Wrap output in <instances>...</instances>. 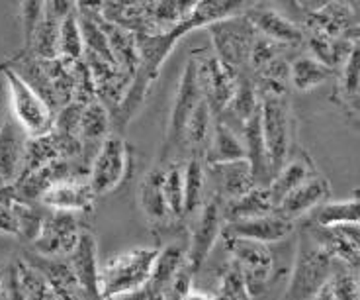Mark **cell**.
<instances>
[{"instance_id":"obj_1","label":"cell","mask_w":360,"mask_h":300,"mask_svg":"<svg viewBox=\"0 0 360 300\" xmlns=\"http://www.w3.org/2000/svg\"><path fill=\"white\" fill-rule=\"evenodd\" d=\"M157 247H135L114 255L100 265V300H116L149 287Z\"/></svg>"},{"instance_id":"obj_2","label":"cell","mask_w":360,"mask_h":300,"mask_svg":"<svg viewBox=\"0 0 360 300\" xmlns=\"http://www.w3.org/2000/svg\"><path fill=\"white\" fill-rule=\"evenodd\" d=\"M2 77L8 92L10 114L26 132V136L37 137L49 134L53 130V110L6 65L2 67Z\"/></svg>"},{"instance_id":"obj_3","label":"cell","mask_w":360,"mask_h":300,"mask_svg":"<svg viewBox=\"0 0 360 300\" xmlns=\"http://www.w3.org/2000/svg\"><path fill=\"white\" fill-rule=\"evenodd\" d=\"M261 130L264 151L269 161L270 179L290 159V110L284 96H262L261 99Z\"/></svg>"},{"instance_id":"obj_4","label":"cell","mask_w":360,"mask_h":300,"mask_svg":"<svg viewBox=\"0 0 360 300\" xmlns=\"http://www.w3.org/2000/svg\"><path fill=\"white\" fill-rule=\"evenodd\" d=\"M129 169V147L126 139L117 134H108L102 139L98 154L90 167L89 185L96 196L116 191L124 182Z\"/></svg>"},{"instance_id":"obj_5","label":"cell","mask_w":360,"mask_h":300,"mask_svg":"<svg viewBox=\"0 0 360 300\" xmlns=\"http://www.w3.org/2000/svg\"><path fill=\"white\" fill-rule=\"evenodd\" d=\"M210 36L214 42L216 57L229 69L237 71L241 65L247 63L249 49L252 39L257 36V30L247 20V16H231V18L219 20L207 26Z\"/></svg>"},{"instance_id":"obj_6","label":"cell","mask_w":360,"mask_h":300,"mask_svg":"<svg viewBox=\"0 0 360 300\" xmlns=\"http://www.w3.org/2000/svg\"><path fill=\"white\" fill-rule=\"evenodd\" d=\"M331 255L319 246L317 239H304L302 251L297 257L294 281L290 287V300H309L315 292L329 281L331 273Z\"/></svg>"},{"instance_id":"obj_7","label":"cell","mask_w":360,"mask_h":300,"mask_svg":"<svg viewBox=\"0 0 360 300\" xmlns=\"http://www.w3.org/2000/svg\"><path fill=\"white\" fill-rule=\"evenodd\" d=\"M196 73L202 96L207 102L214 116L225 112L229 100L233 96L237 85V71L224 65L216 55H210L196 61Z\"/></svg>"},{"instance_id":"obj_8","label":"cell","mask_w":360,"mask_h":300,"mask_svg":"<svg viewBox=\"0 0 360 300\" xmlns=\"http://www.w3.org/2000/svg\"><path fill=\"white\" fill-rule=\"evenodd\" d=\"M224 230V204L219 196H214L206 202V206L200 212L196 226L192 232L190 247L186 249V267L190 271H198L204 265L212 249L216 246L217 237L221 236Z\"/></svg>"},{"instance_id":"obj_9","label":"cell","mask_w":360,"mask_h":300,"mask_svg":"<svg viewBox=\"0 0 360 300\" xmlns=\"http://www.w3.org/2000/svg\"><path fill=\"white\" fill-rule=\"evenodd\" d=\"M79 234L81 230L72 212H53L41 222V227L34 237V247L37 254L45 257L69 255L79 239Z\"/></svg>"},{"instance_id":"obj_10","label":"cell","mask_w":360,"mask_h":300,"mask_svg":"<svg viewBox=\"0 0 360 300\" xmlns=\"http://www.w3.org/2000/svg\"><path fill=\"white\" fill-rule=\"evenodd\" d=\"M202 96L198 82V73H196V61H188L186 69L180 77L179 89L174 94V102H172L171 120H169V134H167V147H174L179 142H182V134H184V126L188 122L190 114L198 106Z\"/></svg>"},{"instance_id":"obj_11","label":"cell","mask_w":360,"mask_h":300,"mask_svg":"<svg viewBox=\"0 0 360 300\" xmlns=\"http://www.w3.org/2000/svg\"><path fill=\"white\" fill-rule=\"evenodd\" d=\"M71 267L75 279L89 300H100L98 294V244L94 234L81 230L77 244L71 249Z\"/></svg>"},{"instance_id":"obj_12","label":"cell","mask_w":360,"mask_h":300,"mask_svg":"<svg viewBox=\"0 0 360 300\" xmlns=\"http://www.w3.org/2000/svg\"><path fill=\"white\" fill-rule=\"evenodd\" d=\"M329 192H331L329 181L325 177H321V175L315 173L304 182H300L296 189H292L274 206V210H276L278 216L294 222L300 216L307 214L309 210H314L319 204H323L325 200L329 199Z\"/></svg>"},{"instance_id":"obj_13","label":"cell","mask_w":360,"mask_h":300,"mask_svg":"<svg viewBox=\"0 0 360 300\" xmlns=\"http://www.w3.org/2000/svg\"><path fill=\"white\" fill-rule=\"evenodd\" d=\"M94 199L96 194L89 185V179L82 181L67 177L53 182L37 200L55 212H84L92 208Z\"/></svg>"},{"instance_id":"obj_14","label":"cell","mask_w":360,"mask_h":300,"mask_svg":"<svg viewBox=\"0 0 360 300\" xmlns=\"http://www.w3.org/2000/svg\"><path fill=\"white\" fill-rule=\"evenodd\" d=\"M292 222L282 218L278 214H262V216H255V218L245 220H231L227 222L224 236L229 237H245V239H252V242H261V244H270V242H280L284 237L292 234Z\"/></svg>"},{"instance_id":"obj_15","label":"cell","mask_w":360,"mask_h":300,"mask_svg":"<svg viewBox=\"0 0 360 300\" xmlns=\"http://www.w3.org/2000/svg\"><path fill=\"white\" fill-rule=\"evenodd\" d=\"M26 132L10 114V118L0 127V181L4 185L20 179L26 159Z\"/></svg>"},{"instance_id":"obj_16","label":"cell","mask_w":360,"mask_h":300,"mask_svg":"<svg viewBox=\"0 0 360 300\" xmlns=\"http://www.w3.org/2000/svg\"><path fill=\"white\" fill-rule=\"evenodd\" d=\"M245 16L257 32H261V36L274 39L282 46H297V44L304 42L302 27L297 26L296 22L286 18L278 10L266 8V6H255V8L247 10Z\"/></svg>"},{"instance_id":"obj_17","label":"cell","mask_w":360,"mask_h":300,"mask_svg":"<svg viewBox=\"0 0 360 300\" xmlns=\"http://www.w3.org/2000/svg\"><path fill=\"white\" fill-rule=\"evenodd\" d=\"M307 26L314 32L335 37H347V34H351L352 30H359L356 12L349 2L342 0H331L314 10L307 18Z\"/></svg>"},{"instance_id":"obj_18","label":"cell","mask_w":360,"mask_h":300,"mask_svg":"<svg viewBox=\"0 0 360 300\" xmlns=\"http://www.w3.org/2000/svg\"><path fill=\"white\" fill-rule=\"evenodd\" d=\"M6 67H10L14 73L18 75L20 79L26 82L27 87L36 92L37 96L44 100L53 112L59 108L57 92H55L53 85H51L49 77L45 73L41 59H37L34 54H22L18 57H14L10 63H6Z\"/></svg>"},{"instance_id":"obj_19","label":"cell","mask_w":360,"mask_h":300,"mask_svg":"<svg viewBox=\"0 0 360 300\" xmlns=\"http://www.w3.org/2000/svg\"><path fill=\"white\" fill-rule=\"evenodd\" d=\"M94 16L98 20L102 32L106 34L110 54L114 57L116 65H120L122 69H126L129 73H134L135 67L139 63V49H137V37H135L134 30L116 24V22H108L100 14H94Z\"/></svg>"},{"instance_id":"obj_20","label":"cell","mask_w":360,"mask_h":300,"mask_svg":"<svg viewBox=\"0 0 360 300\" xmlns=\"http://www.w3.org/2000/svg\"><path fill=\"white\" fill-rule=\"evenodd\" d=\"M247 2H251V0H200L194 10L190 12L188 18L180 22V26L184 27L186 34H190L192 30L207 27L214 22L237 16L239 10L247 6Z\"/></svg>"},{"instance_id":"obj_21","label":"cell","mask_w":360,"mask_h":300,"mask_svg":"<svg viewBox=\"0 0 360 300\" xmlns=\"http://www.w3.org/2000/svg\"><path fill=\"white\" fill-rule=\"evenodd\" d=\"M245 157V147L241 137L235 134L231 127H227L224 122H216L212 127V136L207 142L206 161L207 165H221Z\"/></svg>"},{"instance_id":"obj_22","label":"cell","mask_w":360,"mask_h":300,"mask_svg":"<svg viewBox=\"0 0 360 300\" xmlns=\"http://www.w3.org/2000/svg\"><path fill=\"white\" fill-rule=\"evenodd\" d=\"M315 175V169L309 157H300V159H288L286 163L278 169L269 182V194L272 200V206H276L280 200L284 199L292 189H296L300 182H304Z\"/></svg>"},{"instance_id":"obj_23","label":"cell","mask_w":360,"mask_h":300,"mask_svg":"<svg viewBox=\"0 0 360 300\" xmlns=\"http://www.w3.org/2000/svg\"><path fill=\"white\" fill-rule=\"evenodd\" d=\"M354 46L356 44L351 37L327 36L321 32H314V30H309V36H307V47L311 51L309 55L333 71L337 67H341L342 61L347 59V55L351 54Z\"/></svg>"},{"instance_id":"obj_24","label":"cell","mask_w":360,"mask_h":300,"mask_svg":"<svg viewBox=\"0 0 360 300\" xmlns=\"http://www.w3.org/2000/svg\"><path fill=\"white\" fill-rule=\"evenodd\" d=\"M225 247L233 255L235 265L239 269H262V271H272V254L266 244L252 242L245 237H229L225 236Z\"/></svg>"},{"instance_id":"obj_25","label":"cell","mask_w":360,"mask_h":300,"mask_svg":"<svg viewBox=\"0 0 360 300\" xmlns=\"http://www.w3.org/2000/svg\"><path fill=\"white\" fill-rule=\"evenodd\" d=\"M162 177H165V171L161 169L149 171L145 175L141 192H139V202H141L145 218L153 224H162L167 222V218H172L165 202V194H162Z\"/></svg>"},{"instance_id":"obj_26","label":"cell","mask_w":360,"mask_h":300,"mask_svg":"<svg viewBox=\"0 0 360 300\" xmlns=\"http://www.w3.org/2000/svg\"><path fill=\"white\" fill-rule=\"evenodd\" d=\"M270 212H274V206H272L266 187H252L251 191H247L241 196L229 199L227 206L224 208L227 222L255 218V216H262V214H270Z\"/></svg>"},{"instance_id":"obj_27","label":"cell","mask_w":360,"mask_h":300,"mask_svg":"<svg viewBox=\"0 0 360 300\" xmlns=\"http://www.w3.org/2000/svg\"><path fill=\"white\" fill-rule=\"evenodd\" d=\"M184 263H186V251L182 249L180 244H169L167 247L159 249L157 257H155L149 289L165 291Z\"/></svg>"},{"instance_id":"obj_28","label":"cell","mask_w":360,"mask_h":300,"mask_svg":"<svg viewBox=\"0 0 360 300\" xmlns=\"http://www.w3.org/2000/svg\"><path fill=\"white\" fill-rule=\"evenodd\" d=\"M212 171L219 173V182L225 194H229V199L241 196L247 191H251L255 185V177H252V169L247 159H237V161H229V163L212 165Z\"/></svg>"},{"instance_id":"obj_29","label":"cell","mask_w":360,"mask_h":300,"mask_svg":"<svg viewBox=\"0 0 360 300\" xmlns=\"http://www.w3.org/2000/svg\"><path fill=\"white\" fill-rule=\"evenodd\" d=\"M333 75V69L319 63L311 55H302L290 65V85L296 91H314L315 87L323 85Z\"/></svg>"},{"instance_id":"obj_30","label":"cell","mask_w":360,"mask_h":300,"mask_svg":"<svg viewBox=\"0 0 360 300\" xmlns=\"http://www.w3.org/2000/svg\"><path fill=\"white\" fill-rule=\"evenodd\" d=\"M110 118L108 108L100 102L92 100L89 104H84L81 118V127H79V139L84 144H102V139L110 134Z\"/></svg>"},{"instance_id":"obj_31","label":"cell","mask_w":360,"mask_h":300,"mask_svg":"<svg viewBox=\"0 0 360 300\" xmlns=\"http://www.w3.org/2000/svg\"><path fill=\"white\" fill-rule=\"evenodd\" d=\"M57 55L63 59H82L84 55V42H82L81 24L79 14H67L63 20H59V37H57Z\"/></svg>"},{"instance_id":"obj_32","label":"cell","mask_w":360,"mask_h":300,"mask_svg":"<svg viewBox=\"0 0 360 300\" xmlns=\"http://www.w3.org/2000/svg\"><path fill=\"white\" fill-rule=\"evenodd\" d=\"M259 94L262 96H286L290 87V65L276 57L269 65L259 69Z\"/></svg>"},{"instance_id":"obj_33","label":"cell","mask_w":360,"mask_h":300,"mask_svg":"<svg viewBox=\"0 0 360 300\" xmlns=\"http://www.w3.org/2000/svg\"><path fill=\"white\" fill-rule=\"evenodd\" d=\"M57 37H59V20H55L49 14H44V18L39 20V24L32 34V39L27 44V49H32V54L37 59H53L57 55Z\"/></svg>"},{"instance_id":"obj_34","label":"cell","mask_w":360,"mask_h":300,"mask_svg":"<svg viewBox=\"0 0 360 300\" xmlns=\"http://www.w3.org/2000/svg\"><path fill=\"white\" fill-rule=\"evenodd\" d=\"M315 222L319 227H331L349 222H359V196L347 200H333L319 204L315 214Z\"/></svg>"},{"instance_id":"obj_35","label":"cell","mask_w":360,"mask_h":300,"mask_svg":"<svg viewBox=\"0 0 360 300\" xmlns=\"http://www.w3.org/2000/svg\"><path fill=\"white\" fill-rule=\"evenodd\" d=\"M261 108V99H259V91H257V85L249 79H237V85H235V92L227 108L235 118L239 120L243 124L245 120H249Z\"/></svg>"},{"instance_id":"obj_36","label":"cell","mask_w":360,"mask_h":300,"mask_svg":"<svg viewBox=\"0 0 360 300\" xmlns=\"http://www.w3.org/2000/svg\"><path fill=\"white\" fill-rule=\"evenodd\" d=\"M212 127H214V114H212L206 100L202 99L194 112L190 114L188 122L184 126L182 139H186L192 147L207 146L210 136H212Z\"/></svg>"},{"instance_id":"obj_37","label":"cell","mask_w":360,"mask_h":300,"mask_svg":"<svg viewBox=\"0 0 360 300\" xmlns=\"http://www.w3.org/2000/svg\"><path fill=\"white\" fill-rule=\"evenodd\" d=\"M206 187V177H204V167L200 159L192 157L188 165L182 171V189H184V214H194L202 202Z\"/></svg>"},{"instance_id":"obj_38","label":"cell","mask_w":360,"mask_h":300,"mask_svg":"<svg viewBox=\"0 0 360 300\" xmlns=\"http://www.w3.org/2000/svg\"><path fill=\"white\" fill-rule=\"evenodd\" d=\"M18 287L22 300H57L45 275L37 267L22 265L18 271Z\"/></svg>"},{"instance_id":"obj_39","label":"cell","mask_w":360,"mask_h":300,"mask_svg":"<svg viewBox=\"0 0 360 300\" xmlns=\"http://www.w3.org/2000/svg\"><path fill=\"white\" fill-rule=\"evenodd\" d=\"M79 24H81V34L82 42H84V51L89 54H94L106 59V61H114V57L110 54L108 39H106V34L102 32L98 20L94 14H79ZM116 63V61H114Z\"/></svg>"},{"instance_id":"obj_40","label":"cell","mask_w":360,"mask_h":300,"mask_svg":"<svg viewBox=\"0 0 360 300\" xmlns=\"http://www.w3.org/2000/svg\"><path fill=\"white\" fill-rule=\"evenodd\" d=\"M359 89H360V49L359 44L352 47L351 54L341 65V94L342 99L354 108L359 106Z\"/></svg>"},{"instance_id":"obj_41","label":"cell","mask_w":360,"mask_h":300,"mask_svg":"<svg viewBox=\"0 0 360 300\" xmlns=\"http://www.w3.org/2000/svg\"><path fill=\"white\" fill-rule=\"evenodd\" d=\"M84 104L77 100H69L55 110L53 130L55 134L67 137H79V127H81V118Z\"/></svg>"},{"instance_id":"obj_42","label":"cell","mask_w":360,"mask_h":300,"mask_svg":"<svg viewBox=\"0 0 360 300\" xmlns=\"http://www.w3.org/2000/svg\"><path fill=\"white\" fill-rule=\"evenodd\" d=\"M162 194L172 218L184 216V189H182V169L171 167L162 177Z\"/></svg>"},{"instance_id":"obj_43","label":"cell","mask_w":360,"mask_h":300,"mask_svg":"<svg viewBox=\"0 0 360 300\" xmlns=\"http://www.w3.org/2000/svg\"><path fill=\"white\" fill-rule=\"evenodd\" d=\"M10 208H12L14 218H16V224H18V236H27V239L34 242V237L37 236L41 222H44L41 212L26 204V202H22V200H12Z\"/></svg>"},{"instance_id":"obj_44","label":"cell","mask_w":360,"mask_h":300,"mask_svg":"<svg viewBox=\"0 0 360 300\" xmlns=\"http://www.w3.org/2000/svg\"><path fill=\"white\" fill-rule=\"evenodd\" d=\"M280 47H282V44H278V42H274V39H269V37L257 34L255 39H252L251 49H249L247 63L251 65L255 71H259L264 65H269L272 59L280 57Z\"/></svg>"},{"instance_id":"obj_45","label":"cell","mask_w":360,"mask_h":300,"mask_svg":"<svg viewBox=\"0 0 360 300\" xmlns=\"http://www.w3.org/2000/svg\"><path fill=\"white\" fill-rule=\"evenodd\" d=\"M212 300H249V294L245 291L243 277L237 265L233 263V267L227 269L224 277L219 279V287Z\"/></svg>"},{"instance_id":"obj_46","label":"cell","mask_w":360,"mask_h":300,"mask_svg":"<svg viewBox=\"0 0 360 300\" xmlns=\"http://www.w3.org/2000/svg\"><path fill=\"white\" fill-rule=\"evenodd\" d=\"M20 12H22V30L27 46L39 20L44 18L45 0H20Z\"/></svg>"},{"instance_id":"obj_47","label":"cell","mask_w":360,"mask_h":300,"mask_svg":"<svg viewBox=\"0 0 360 300\" xmlns=\"http://www.w3.org/2000/svg\"><path fill=\"white\" fill-rule=\"evenodd\" d=\"M333 300H359V281L351 271L335 273L329 279Z\"/></svg>"},{"instance_id":"obj_48","label":"cell","mask_w":360,"mask_h":300,"mask_svg":"<svg viewBox=\"0 0 360 300\" xmlns=\"http://www.w3.org/2000/svg\"><path fill=\"white\" fill-rule=\"evenodd\" d=\"M0 234H8V236H18V224L12 214L8 202L0 200Z\"/></svg>"},{"instance_id":"obj_49","label":"cell","mask_w":360,"mask_h":300,"mask_svg":"<svg viewBox=\"0 0 360 300\" xmlns=\"http://www.w3.org/2000/svg\"><path fill=\"white\" fill-rule=\"evenodd\" d=\"M75 10V0H45V14L55 20H63Z\"/></svg>"},{"instance_id":"obj_50","label":"cell","mask_w":360,"mask_h":300,"mask_svg":"<svg viewBox=\"0 0 360 300\" xmlns=\"http://www.w3.org/2000/svg\"><path fill=\"white\" fill-rule=\"evenodd\" d=\"M104 2L106 0H75L77 8L81 10L82 14H100Z\"/></svg>"},{"instance_id":"obj_51","label":"cell","mask_w":360,"mask_h":300,"mask_svg":"<svg viewBox=\"0 0 360 300\" xmlns=\"http://www.w3.org/2000/svg\"><path fill=\"white\" fill-rule=\"evenodd\" d=\"M10 118V102H8V92H6V85L2 82L0 85V127L2 124Z\"/></svg>"},{"instance_id":"obj_52","label":"cell","mask_w":360,"mask_h":300,"mask_svg":"<svg viewBox=\"0 0 360 300\" xmlns=\"http://www.w3.org/2000/svg\"><path fill=\"white\" fill-rule=\"evenodd\" d=\"M180 300H212V296L210 294H206L204 291H198V289H190V291H186L184 294H182V299Z\"/></svg>"},{"instance_id":"obj_53","label":"cell","mask_w":360,"mask_h":300,"mask_svg":"<svg viewBox=\"0 0 360 300\" xmlns=\"http://www.w3.org/2000/svg\"><path fill=\"white\" fill-rule=\"evenodd\" d=\"M314 300H333V292H331V285H329V281L325 282L323 287L315 292Z\"/></svg>"},{"instance_id":"obj_54","label":"cell","mask_w":360,"mask_h":300,"mask_svg":"<svg viewBox=\"0 0 360 300\" xmlns=\"http://www.w3.org/2000/svg\"><path fill=\"white\" fill-rule=\"evenodd\" d=\"M147 300H169V299H167V294H165L162 291H153V289H149Z\"/></svg>"},{"instance_id":"obj_55","label":"cell","mask_w":360,"mask_h":300,"mask_svg":"<svg viewBox=\"0 0 360 300\" xmlns=\"http://www.w3.org/2000/svg\"><path fill=\"white\" fill-rule=\"evenodd\" d=\"M280 4H284V6H288V8H300V4H297V0H278Z\"/></svg>"},{"instance_id":"obj_56","label":"cell","mask_w":360,"mask_h":300,"mask_svg":"<svg viewBox=\"0 0 360 300\" xmlns=\"http://www.w3.org/2000/svg\"><path fill=\"white\" fill-rule=\"evenodd\" d=\"M2 292H4V287H2V281H0V300H2Z\"/></svg>"},{"instance_id":"obj_57","label":"cell","mask_w":360,"mask_h":300,"mask_svg":"<svg viewBox=\"0 0 360 300\" xmlns=\"http://www.w3.org/2000/svg\"><path fill=\"white\" fill-rule=\"evenodd\" d=\"M249 300H255V299H249Z\"/></svg>"}]
</instances>
